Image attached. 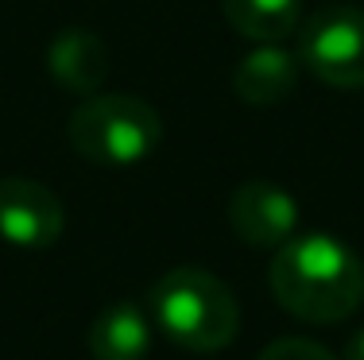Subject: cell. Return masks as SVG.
<instances>
[{
	"label": "cell",
	"instance_id": "obj_1",
	"mask_svg": "<svg viewBox=\"0 0 364 360\" xmlns=\"http://www.w3.org/2000/svg\"><path fill=\"white\" fill-rule=\"evenodd\" d=\"M275 302L299 322L329 325L349 318L364 298V263L329 233H294L267 268Z\"/></svg>",
	"mask_w": 364,
	"mask_h": 360
},
{
	"label": "cell",
	"instance_id": "obj_2",
	"mask_svg": "<svg viewBox=\"0 0 364 360\" xmlns=\"http://www.w3.org/2000/svg\"><path fill=\"white\" fill-rule=\"evenodd\" d=\"M155 329L190 353H218L240 329V306L232 290L205 268H171L155 279L147 298Z\"/></svg>",
	"mask_w": 364,
	"mask_h": 360
},
{
	"label": "cell",
	"instance_id": "obj_3",
	"mask_svg": "<svg viewBox=\"0 0 364 360\" xmlns=\"http://www.w3.org/2000/svg\"><path fill=\"white\" fill-rule=\"evenodd\" d=\"M163 120L144 97L93 93L70 116V143L97 167H136L159 148Z\"/></svg>",
	"mask_w": 364,
	"mask_h": 360
},
{
	"label": "cell",
	"instance_id": "obj_4",
	"mask_svg": "<svg viewBox=\"0 0 364 360\" xmlns=\"http://www.w3.org/2000/svg\"><path fill=\"white\" fill-rule=\"evenodd\" d=\"M299 62L333 89H364V8L326 4L299 28Z\"/></svg>",
	"mask_w": 364,
	"mask_h": 360
},
{
	"label": "cell",
	"instance_id": "obj_5",
	"mask_svg": "<svg viewBox=\"0 0 364 360\" xmlns=\"http://www.w3.org/2000/svg\"><path fill=\"white\" fill-rule=\"evenodd\" d=\"M66 229V209L55 190L36 178H0V236L16 248H50Z\"/></svg>",
	"mask_w": 364,
	"mask_h": 360
},
{
	"label": "cell",
	"instance_id": "obj_6",
	"mask_svg": "<svg viewBox=\"0 0 364 360\" xmlns=\"http://www.w3.org/2000/svg\"><path fill=\"white\" fill-rule=\"evenodd\" d=\"M229 225L245 244L252 248H283L299 233V202L283 186L252 178L237 186L229 198Z\"/></svg>",
	"mask_w": 364,
	"mask_h": 360
},
{
	"label": "cell",
	"instance_id": "obj_7",
	"mask_svg": "<svg viewBox=\"0 0 364 360\" xmlns=\"http://www.w3.org/2000/svg\"><path fill=\"white\" fill-rule=\"evenodd\" d=\"M47 70L63 89L93 97L109 78V47L90 28H66L47 47Z\"/></svg>",
	"mask_w": 364,
	"mask_h": 360
},
{
	"label": "cell",
	"instance_id": "obj_8",
	"mask_svg": "<svg viewBox=\"0 0 364 360\" xmlns=\"http://www.w3.org/2000/svg\"><path fill=\"white\" fill-rule=\"evenodd\" d=\"M294 85H299V55L283 50L279 43H256V50H248L232 74V93L245 105L259 109L287 101Z\"/></svg>",
	"mask_w": 364,
	"mask_h": 360
},
{
	"label": "cell",
	"instance_id": "obj_9",
	"mask_svg": "<svg viewBox=\"0 0 364 360\" xmlns=\"http://www.w3.org/2000/svg\"><path fill=\"white\" fill-rule=\"evenodd\" d=\"M155 322L140 302H112L93 318L85 345L93 360H147Z\"/></svg>",
	"mask_w": 364,
	"mask_h": 360
},
{
	"label": "cell",
	"instance_id": "obj_10",
	"mask_svg": "<svg viewBox=\"0 0 364 360\" xmlns=\"http://www.w3.org/2000/svg\"><path fill=\"white\" fill-rule=\"evenodd\" d=\"M221 12L248 43H283L302 28V0H221Z\"/></svg>",
	"mask_w": 364,
	"mask_h": 360
},
{
	"label": "cell",
	"instance_id": "obj_11",
	"mask_svg": "<svg viewBox=\"0 0 364 360\" xmlns=\"http://www.w3.org/2000/svg\"><path fill=\"white\" fill-rule=\"evenodd\" d=\"M256 360H337V356L310 337H279L272 345H264V353Z\"/></svg>",
	"mask_w": 364,
	"mask_h": 360
},
{
	"label": "cell",
	"instance_id": "obj_12",
	"mask_svg": "<svg viewBox=\"0 0 364 360\" xmlns=\"http://www.w3.org/2000/svg\"><path fill=\"white\" fill-rule=\"evenodd\" d=\"M341 360H364V325L349 333V341H345V353H341Z\"/></svg>",
	"mask_w": 364,
	"mask_h": 360
}]
</instances>
